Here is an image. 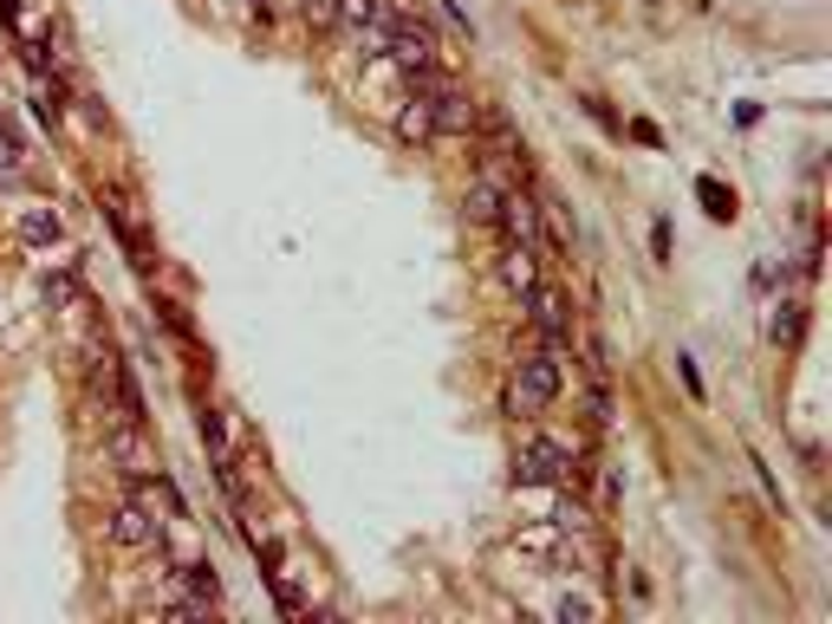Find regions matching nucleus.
<instances>
[{"mask_svg":"<svg viewBox=\"0 0 832 624\" xmlns=\"http://www.w3.org/2000/svg\"><path fill=\"white\" fill-rule=\"evenodd\" d=\"M559 384H566V358H559V346L527 351V358L514 364V377H507V410L514 416H540L559 397Z\"/></svg>","mask_w":832,"mask_h":624,"instance_id":"nucleus-1","label":"nucleus"},{"mask_svg":"<svg viewBox=\"0 0 832 624\" xmlns=\"http://www.w3.org/2000/svg\"><path fill=\"white\" fill-rule=\"evenodd\" d=\"M410 91L429 105V124H436V131H449V138H469V131H475V105H469V91H462V85H449L442 72L416 78Z\"/></svg>","mask_w":832,"mask_h":624,"instance_id":"nucleus-3","label":"nucleus"},{"mask_svg":"<svg viewBox=\"0 0 832 624\" xmlns=\"http://www.w3.org/2000/svg\"><path fill=\"white\" fill-rule=\"evenodd\" d=\"M579 475V449L572 442H559V436H527L521 449H514V482L521 488H559Z\"/></svg>","mask_w":832,"mask_h":624,"instance_id":"nucleus-2","label":"nucleus"},{"mask_svg":"<svg viewBox=\"0 0 832 624\" xmlns=\"http://www.w3.org/2000/svg\"><path fill=\"white\" fill-rule=\"evenodd\" d=\"M677 377L690 384V397H702V377H696V364H690V358H677Z\"/></svg>","mask_w":832,"mask_h":624,"instance_id":"nucleus-19","label":"nucleus"},{"mask_svg":"<svg viewBox=\"0 0 832 624\" xmlns=\"http://www.w3.org/2000/svg\"><path fill=\"white\" fill-rule=\"evenodd\" d=\"M111 540L131 547V554H163V521H156V507H150V501H124V507L111 514Z\"/></svg>","mask_w":832,"mask_h":624,"instance_id":"nucleus-6","label":"nucleus"},{"mask_svg":"<svg viewBox=\"0 0 832 624\" xmlns=\"http://www.w3.org/2000/svg\"><path fill=\"white\" fill-rule=\"evenodd\" d=\"M507 241H527L534 254H547V234H540V202L527 196V189H507V202H501V221H494Z\"/></svg>","mask_w":832,"mask_h":624,"instance_id":"nucleus-7","label":"nucleus"},{"mask_svg":"<svg viewBox=\"0 0 832 624\" xmlns=\"http://www.w3.org/2000/svg\"><path fill=\"white\" fill-rule=\"evenodd\" d=\"M494 274H501L507 293H521V299H527V293L540 286V254H534L527 241H507V248H501V261H494Z\"/></svg>","mask_w":832,"mask_h":624,"instance_id":"nucleus-10","label":"nucleus"},{"mask_svg":"<svg viewBox=\"0 0 832 624\" xmlns=\"http://www.w3.org/2000/svg\"><path fill=\"white\" fill-rule=\"evenodd\" d=\"M800 326H807V306H800V299H780V313H774V346H800Z\"/></svg>","mask_w":832,"mask_h":624,"instance_id":"nucleus-14","label":"nucleus"},{"mask_svg":"<svg viewBox=\"0 0 832 624\" xmlns=\"http://www.w3.org/2000/svg\"><path fill=\"white\" fill-rule=\"evenodd\" d=\"M384 59L404 72L410 85H416V78H429V72H442V66H436V33H429V26H416V20H397V26H391Z\"/></svg>","mask_w":832,"mask_h":624,"instance_id":"nucleus-4","label":"nucleus"},{"mask_svg":"<svg viewBox=\"0 0 832 624\" xmlns=\"http://www.w3.org/2000/svg\"><path fill=\"white\" fill-rule=\"evenodd\" d=\"M507 189H514V183H507V169H475V183H469V196H462V208H469V221H475V228H494V221H501V202H507Z\"/></svg>","mask_w":832,"mask_h":624,"instance_id":"nucleus-8","label":"nucleus"},{"mask_svg":"<svg viewBox=\"0 0 832 624\" xmlns=\"http://www.w3.org/2000/svg\"><path fill=\"white\" fill-rule=\"evenodd\" d=\"M559 618H599V605H592V599H572V592H566V599H559Z\"/></svg>","mask_w":832,"mask_h":624,"instance_id":"nucleus-18","label":"nucleus"},{"mask_svg":"<svg viewBox=\"0 0 832 624\" xmlns=\"http://www.w3.org/2000/svg\"><path fill=\"white\" fill-rule=\"evenodd\" d=\"M20 241H33V248L59 241V215H53V208H26V215H20Z\"/></svg>","mask_w":832,"mask_h":624,"instance_id":"nucleus-13","label":"nucleus"},{"mask_svg":"<svg viewBox=\"0 0 832 624\" xmlns=\"http://www.w3.org/2000/svg\"><path fill=\"white\" fill-rule=\"evenodd\" d=\"M339 20H346L351 33H371L377 20H391V7L384 0H339Z\"/></svg>","mask_w":832,"mask_h":624,"instance_id":"nucleus-12","label":"nucleus"},{"mask_svg":"<svg viewBox=\"0 0 832 624\" xmlns=\"http://www.w3.org/2000/svg\"><path fill=\"white\" fill-rule=\"evenodd\" d=\"M183 585H189L196 599H208V605L221 599V579H215V566H183Z\"/></svg>","mask_w":832,"mask_h":624,"instance_id":"nucleus-16","label":"nucleus"},{"mask_svg":"<svg viewBox=\"0 0 832 624\" xmlns=\"http://www.w3.org/2000/svg\"><path fill=\"white\" fill-rule=\"evenodd\" d=\"M696 196L709 202V215H715V221H729V215H735V196H729V189H722L715 176H702V183H696Z\"/></svg>","mask_w":832,"mask_h":624,"instance_id":"nucleus-15","label":"nucleus"},{"mask_svg":"<svg viewBox=\"0 0 832 624\" xmlns=\"http://www.w3.org/2000/svg\"><path fill=\"white\" fill-rule=\"evenodd\" d=\"M0 176H13V138L0 131Z\"/></svg>","mask_w":832,"mask_h":624,"instance_id":"nucleus-20","label":"nucleus"},{"mask_svg":"<svg viewBox=\"0 0 832 624\" xmlns=\"http://www.w3.org/2000/svg\"><path fill=\"white\" fill-rule=\"evenodd\" d=\"M397 138H404V143H429V138H436V124H429V105H423L416 91L404 98V111H397Z\"/></svg>","mask_w":832,"mask_h":624,"instance_id":"nucleus-11","label":"nucleus"},{"mask_svg":"<svg viewBox=\"0 0 832 624\" xmlns=\"http://www.w3.org/2000/svg\"><path fill=\"white\" fill-rule=\"evenodd\" d=\"M527 319L540 326L547 346H566L572 339V306H566V293H554V286H534L527 293Z\"/></svg>","mask_w":832,"mask_h":624,"instance_id":"nucleus-9","label":"nucleus"},{"mask_svg":"<svg viewBox=\"0 0 832 624\" xmlns=\"http://www.w3.org/2000/svg\"><path fill=\"white\" fill-rule=\"evenodd\" d=\"M105 456H111L131 482H150V475H156V449H150L143 423H111V429H105Z\"/></svg>","mask_w":832,"mask_h":624,"instance_id":"nucleus-5","label":"nucleus"},{"mask_svg":"<svg viewBox=\"0 0 832 624\" xmlns=\"http://www.w3.org/2000/svg\"><path fill=\"white\" fill-rule=\"evenodd\" d=\"M299 7H306L313 26H332V20H339V0H299Z\"/></svg>","mask_w":832,"mask_h":624,"instance_id":"nucleus-17","label":"nucleus"}]
</instances>
